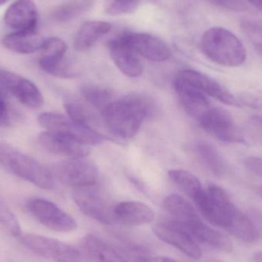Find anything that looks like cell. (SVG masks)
Listing matches in <instances>:
<instances>
[{
    "instance_id": "obj_39",
    "label": "cell",
    "mask_w": 262,
    "mask_h": 262,
    "mask_svg": "<svg viewBox=\"0 0 262 262\" xmlns=\"http://www.w3.org/2000/svg\"><path fill=\"white\" fill-rule=\"evenodd\" d=\"M260 192H261V196H262V188H261V191H260Z\"/></svg>"
},
{
    "instance_id": "obj_38",
    "label": "cell",
    "mask_w": 262,
    "mask_h": 262,
    "mask_svg": "<svg viewBox=\"0 0 262 262\" xmlns=\"http://www.w3.org/2000/svg\"><path fill=\"white\" fill-rule=\"evenodd\" d=\"M7 1L8 0H0V6H1V5L4 4V3H6Z\"/></svg>"
},
{
    "instance_id": "obj_26",
    "label": "cell",
    "mask_w": 262,
    "mask_h": 262,
    "mask_svg": "<svg viewBox=\"0 0 262 262\" xmlns=\"http://www.w3.org/2000/svg\"><path fill=\"white\" fill-rule=\"evenodd\" d=\"M88 6V0L71 2L55 8L51 13V18L54 21L58 23H66L78 18L87 9Z\"/></svg>"
},
{
    "instance_id": "obj_12",
    "label": "cell",
    "mask_w": 262,
    "mask_h": 262,
    "mask_svg": "<svg viewBox=\"0 0 262 262\" xmlns=\"http://www.w3.org/2000/svg\"><path fill=\"white\" fill-rule=\"evenodd\" d=\"M39 66L46 73L59 78H72L73 71L64 61L67 46L61 38L53 37L45 41L41 48Z\"/></svg>"
},
{
    "instance_id": "obj_7",
    "label": "cell",
    "mask_w": 262,
    "mask_h": 262,
    "mask_svg": "<svg viewBox=\"0 0 262 262\" xmlns=\"http://www.w3.org/2000/svg\"><path fill=\"white\" fill-rule=\"evenodd\" d=\"M94 186L74 189L72 200L84 215L103 224L112 225L115 222V206Z\"/></svg>"
},
{
    "instance_id": "obj_34",
    "label": "cell",
    "mask_w": 262,
    "mask_h": 262,
    "mask_svg": "<svg viewBox=\"0 0 262 262\" xmlns=\"http://www.w3.org/2000/svg\"><path fill=\"white\" fill-rule=\"evenodd\" d=\"M136 262H179L177 260L172 259L168 257H148V258H144V257H140V258H137Z\"/></svg>"
},
{
    "instance_id": "obj_30",
    "label": "cell",
    "mask_w": 262,
    "mask_h": 262,
    "mask_svg": "<svg viewBox=\"0 0 262 262\" xmlns=\"http://www.w3.org/2000/svg\"><path fill=\"white\" fill-rule=\"evenodd\" d=\"M138 3L139 0H112L106 12L111 15L130 13L137 9Z\"/></svg>"
},
{
    "instance_id": "obj_37",
    "label": "cell",
    "mask_w": 262,
    "mask_h": 262,
    "mask_svg": "<svg viewBox=\"0 0 262 262\" xmlns=\"http://www.w3.org/2000/svg\"><path fill=\"white\" fill-rule=\"evenodd\" d=\"M208 262H223V261H220V260L211 259V260H209V261Z\"/></svg>"
},
{
    "instance_id": "obj_10",
    "label": "cell",
    "mask_w": 262,
    "mask_h": 262,
    "mask_svg": "<svg viewBox=\"0 0 262 262\" xmlns=\"http://www.w3.org/2000/svg\"><path fill=\"white\" fill-rule=\"evenodd\" d=\"M0 91L10 94L21 104L32 108L43 105L44 98L35 84L10 71L0 67Z\"/></svg>"
},
{
    "instance_id": "obj_20",
    "label": "cell",
    "mask_w": 262,
    "mask_h": 262,
    "mask_svg": "<svg viewBox=\"0 0 262 262\" xmlns=\"http://www.w3.org/2000/svg\"><path fill=\"white\" fill-rule=\"evenodd\" d=\"M44 38L35 30L19 31L5 35L3 44L12 52L20 54H31L41 50Z\"/></svg>"
},
{
    "instance_id": "obj_25",
    "label": "cell",
    "mask_w": 262,
    "mask_h": 262,
    "mask_svg": "<svg viewBox=\"0 0 262 262\" xmlns=\"http://www.w3.org/2000/svg\"><path fill=\"white\" fill-rule=\"evenodd\" d=\"M81 92L84 99L101 112L115 100V95L110 89L99 84L92 83L83 84Z\"/></svg>"
},
{
    "instance_id": "obj_32",
    "label": "cell",
    "mask_w": 262,
    "mask_h": 262,
    "mask_svg": "<svg viewBox=\"0 0 262 262\" xmlns=\"http://www.w3.org/2000/svg\"><path fill=\"white\" fill-rule=\"evenodd\" d=\"M14 114L4 93L0 91V127H6L12 123Z\"/></svg>"
},
{
    "instance_id": "obj_1",
    "label": "cell",
    "mask_w": 262,
    "mask_h": 262,
    "mask_svg": "<svg viewBox=\"0 0 262 262\" xmlns=\"http://www.w3.org/2000/svg\"><path fill=\"white\" fill-rule=\"evenodd\" d=\"M193 201L200 213L210 224L221 228L243 243L256 241L258 232L255 225L232 203L223 188L209 185Z\"/></svg>"
},
{
    "instance_id": "obj_8",
    "label": "cell",
    "mask_w": 262,
    "mask_h": 262,
    "mask_svg": "<svg viewBox=\"0 0 262 262\" xmlns=\"http://www.w3.org/2000/svg\"><path fill=\"white\" fill-rule=\"evenodd\" d=\"M32 216L42 226L58 232H70L77 228L75 219L52 202L34 199L28 203Z\"/></svg>"
},
{
    "instance_id": "obj_36",
    "label": "cell",
    "mask_w": 262,
    "mask_h": 262,
    "mask_svg": "<svg viewBox=\"0 0 262 262\" xmlns=\"http://www.w3.org/2000/svg\"><path fill=\"white\" fill-rule=\"evenodd\" d=\"M251 4L253 5L255 7L259 10L262 11V0H248Z\"/></svg>"
},
{
    "instance_id": "obj_4",
    "label": "cell",
    "mask_w": 262,
    "mask_h": 262,
    "mask_svg": "<svg viewBox=\"0 0 262 262\" xmlns=\"http://www.w3.org/2000/svg\"><path fill=\"white\" fill-rule=\"evenodd\" d=\"M0 166L41 189H51L55 186L53 176L46 166L32 157L1 141Z\"/></svg>"
},
{
    "instance_id": "obj_16",
    "label": "cell",
    "mask_w": 262,
    "mask_h": 262,
    "mask_svg": "<svg viewBox=\"0 0 262 262\" xmlns=\"http://www.w3.org/2000/svg\"><path fill=\"white\" fill-rule=\"evenodd\" d=\"M38 10L32 0H17L5 13V23L10 29L19 31L35 30Z\"/></svg>"
},
{
    "instance_id": "obj_14",
    "label": "cell",
    "mask_w": 262,
    "mask_h": 262,
    "mask_svg": "<svg viewBox=\"0 0 262 262\" xmlns=\"http://www.w3.org/2000/svg\"><path fill=\"white\" fill-rule=\"evenodd\" d=\"M108 49L112 61L124 75L137 78L143 73L141 58L129 44L124 35L112 39L108 43Z\"/></svg>"
},
{
    "instance_id": "obj_21",
    "label": "cell",
    "mask_w": 262,
    "mask_h": 262,
    "mask_svg": "<svg viewBox=\"0 0 262 262\" xmlns=\"http://www.w3.org/2000/svg\"><path fill=\"white\" fill-rule=\"evenodd\" d=\"M112 29V25L104 21L84 23L75 35L74 47L78 52H85Z\"/></svg>"
},
{
    "instance_id": "obj_17",
    "label": "cell",
    "mask_w": 262,
    "mask_h": 262,
    "mask_svg": "<svg viewBox=\"0 0 262 262\" xmlns=\"http://www.w3.org/2000/svg\"><path fill=\"white\" fill-rule=\"evenodd\" d=\"M38 140L39 144L51 154L70 159L85 157L90 152L86 145L49 131L40 134Z\"/></svg>"
},
{
    "instance_id": "obj_27",
    "label": "cell",
    "mask_w": 262,
    "mask_h": 262,
    "mask_svg": "<svg viewBox=\"0 0 262 262\" xmlns=\"http://www.w3.org/2000/svg\"><path fill=\"white\" fill-rule=\"evenodd\" d=\"M240 29L249 42L262 56V21L244 19L240 21Z\"/></svg>"
},
{
    "instance_id": "obj_29",
    "label": "cell",
    "mask_w": 262,
    "mask_h": 262,
    "mask_svg": "<svg viewBox=\"0 0 262 262\" xmlns=\"http://www.w3.org/2000/svg\"><path fill=\"white\" fill-rule=\"evenodd\" d=\"M64 108L68 114V117L73 120L75 122L86 127H91L90 117L84 107L79 103L69 101L64 104Z\"/></svg>"
},
{
    "instance_id": "obj_35",
    "label": "cell",
    "mask_w": 262,
    "mask_h": 262,
    "mask_svg": "<svg viewBox=\"0 0 262 262\" xmlns=\"http://www.w3.org/2000/svg\"><path fill=\"white\" fill-rule=\"evenodd\" d=\"M252 261L262 262V251H258L254 254L253 257H252Z\"/></svg>"
},
{
    "instance_id": "obj_23",
    "label": "cell",
    "mask_w": 262,
    "mask_h": 262,
    "mask_svg": "<svg viewBox=\"0 0 262 262\" xmlns=\"http://www.w3.org/2000/svg\"><path fill=\"white\" fill-rule=\"evenodd\" d=\"M194 150L203 166L213 175L219 177L226 175L227 172L226 162L213 145L207 142H198L194 146Z\"/></svg>"
},
{
    "instance_id": "obj_6",
    "label": "cell",
    "mask_w": 262,
    "mask_h": 262,
    "mask_svg": "<svg viewBox=\"0 0 262 262\" xmlns=\"http://www.w3.org/2000/svg\"><path fill=\"white\" fill-rule=\"evenodd\" d=\"M55 176L62 184L74 189L95 186L98 179V169L91 160L71 159L57 163L54 167Z\"/></svg>"
},
{
    "instance_id": "obj_22",
    "label": "cell",
    "mask_w": 262,
    "mask_h": 262,
    "mask_svg": "<svg viewBox=\"0 0 262 262\" xmlns=\"http://www.w3.org/2000/svg\"><path fill=\"white\" fill-rule=\"evenodd\" d=\"M83 247L96 262H129L112 246L95 235L89 234L82 241Z\"/></svg>"
},
{
    "instance_id": "obj_31",
    "label": "cell",
    "mask_w": 262,
    "mask_h": 262,
    "mask_svg": "<svg viewBox=\"0 0 262 262\" xmlns=\"http://www.w3.org/2000/svg\"><path fill=\"white\" fill-rule=\"evenodd\" d=\"M208 3L233 12H244L247 9V5L244 0H206Z\"/></svg>"
},
{
    "instance_id": "obj_15",
    "label": "cell",
    "mask_w": 262,
    "mask_h": 262,
    "mask_svg": "<svg viewBox=\"0 0 262 262\" xmlns=\"http://www.w3.org/2000/svg\"><path fill=\"white\" fill-rule=\"evenodd\" d=\"M126 39L140 57L154 62L167 61L172 55L169 46L160 38L146 33H125Z\"/></svg>"
},
{
    "instance_id": "obj_9",
    "label": "cell",
    "mask_w": 262,
    "mask_h": 262,
    "mask_svg": "<svg viewBox=\"0 0 262 262\" xmlns=\"http://www.w3.org/2000/svg\"><path fill=\"white\" fill-rule=\"evenodd\" d=\"M198 122L203 130L220 141L228 143L245 142L243 135L234 124L230 114L224 109L212 106Z\"/></svg>"
},
{
    "instance_id": "obj_3",
    "label": "cell",
    "mask_w": 262,
    "mask_h": 262,
    "mask_svg": "<svg viewBox=\"0 0 262 262\" xmlns=\"http://www.w3.org/2000/svg\"><path fill=\"white\" fill-rule=\"evenodd\" d=\"M202 49L209 59L226 67H238L246 62L247 51L241 40L229 29H208L201 39Z\"/></svg>"
},
{
    "instance_id": "obj_28",
    "label": "cell",
    "mask_w": 262,
    "mask_h": 262,
    "mask_svg": "<svg viewBox=\"0 0 262 262\" xmlns=\"http://www.w3.org/2000/svg\"><path fill=\"white\" fill-rule=\"evenodd\" d=\"M0 224L14 236H21V226L18 223V219L1 195H0Z\"/></svg>"
},
{
    "instance_id": "obj_33",
    "label": "cell",
    "mask_w": 262,
    "mask_h": 262,
    "mask_svg": "<svg viewBox=\"0 0 262 262\" xmlns=\"http://www.w3.org/2000/svg\"><path fill=\"white\" fill-rule=\"evenodd\" d=\"M245 166L251 173L262 179V158L261 157H247L245 160Z\"/></svg>"
},
{
    "instance_id": "obj_5",
    "label": "cell",
    "mask_w": 262,
    "mask_h": 262,
    "mask_svg": "<svg viewBox=\"0 0 262 262\" xmlns=\"http://www.w3.org/2000/svg\"><path fill=\"white\" fill-rule=\"evenodd\" d=\"M38 121L46 131L68 137L86 146L98 144L105 140L92 127L78 124L61 114L45 112L38 116Z\"/></svg>"
},
{
    "instance_id": "obj_13",
    "label": "cell",
    "mask_w": 262,
    "mask_h": 262,
    "mask_svg": "<svg viewBox=\"0 0 262 262\" xmlns=\"http://www.w3.org/2000/svg\"><path fill=\"white\" fill-rule=\"evenodd\" d=\"M177 77L200 91L204 95H209L226 105H240L236 98L224 86L202 72L186 69L179 72Z\"/></svg>"
},
{
    "instance_id": "obj_2",
    "label": "cell",
    "mask_w": 262,
    "mask_h": 262,
    "mask_svg": "<svg viewBox=\"0 0 262 262\" xmlns=\"http://www.w3.org/2000/svg\"><path fill=\"white\" fill-rule=\"evenodd\" d=\"M154 107L150 98L132 94L115 99L101 114L109 130L118 137L130 138L137 134L145 118L154 113Z\"/></svg>"
},
{
    "instance_id": "obj_11",
    "label": "cell",
    "mask_w": 262,
    "mask_h": 262,
    "mask_svg": "<svg viewBox=\"0 0 262 262\" xmlns=\"http://www.w3.org/2000/svg\"><path fill=\"white\" fill-rule=\"evenodd\" d=\"M152 230L160 240L178 249L189 258L195 260L201 258L203 254L196 242L172 220L158 223Z\"/></svg>"
},
{
    "instance_id": "obj_18",
    "label": "cell",
    "mask_w": 262,
    "mask_h": 262,
    "mask_svg": "<svg viewBox=\"0 0 262 262\" xmlns=\"http://www.w3.org/2000/svg\"><path fill=\"white\" fill-rule=\"evenodd\" d=\"M174 86L183 108L197 121L212 107L206 95L177 77Z\"/></svg>"
},
{
    "instance_id": "obj_24",
    "label": "cell",
    "mask_w": 262,
    "mask_h": 262,
    "mask_svg": "<svg viewBox=\"0 0 262 262\" xmlns=\"http://www.w3.org/2000/svg\"><path fill=\"white\" fill-rule=\"evenodd\" d=\"M169 177L172 183L180 188L182 192H184L192 200H195L204 190L200 180L189 171L184 169H171L169 172Z\"/></svg>"
},
{
    "instance_id": "obj_19",
    "label": "cell",
    "mask_w": 262,
    "mask_h": 262,
    "mask_svg": "<svg viewBox=\"0 0 262 262\" xmlns=\"http://www.w3.org/2000/svg\"><path fill=\"white\" fill-rule=\"evenodd\" d=\"M115 221L129 226L149 224L154 220V212L145 203L125 201L118 203L114 209Z\"/></svg>"
}]
</instances>
